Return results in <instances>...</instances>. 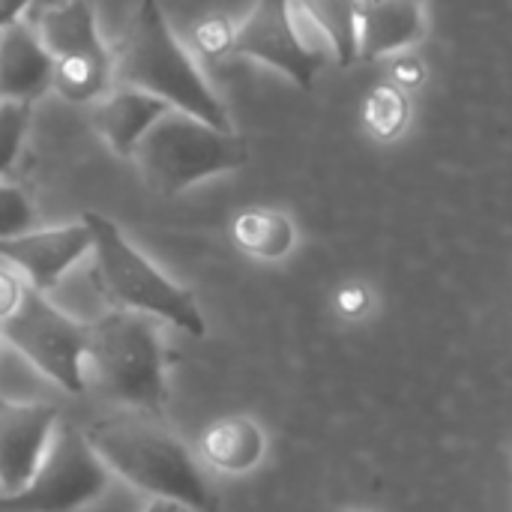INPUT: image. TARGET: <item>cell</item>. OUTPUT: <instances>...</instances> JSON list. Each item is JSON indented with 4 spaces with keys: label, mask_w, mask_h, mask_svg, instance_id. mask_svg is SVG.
<instances>
[{
    "label": "cell",
    "mask_w": 512,
    "mask_h": 512,
    "mask_svg": "<svg viewBox=\"0 0 512 512\" xmlns=\"http://www.w3.org/2000/svg\"><path fill=\"white\" fill-rule=\"evenodd\" d=\"M87 444L123 483L183 504L189 512H219V498L198 468L192 450L165 426V417L144 411H114L84 429Z\"/></svg>",
    "instance_id": "obj_1"
},
{
    "label": "cell",
    "mask_w": 512,
    "mask_h": 512,
    "mask_svg": "<svg viewBox=\"0 0 512 512\" xmlns=\"http://www.w3.org/2000/svg\"><path fill=\"white\" fill-rule=\"evenodd\" d=\"M114 84L144 90L162 99L171 111H183L216 129H234L225 102L213 93L186 45L174 36L159 0H141L114 57Z\"/></svg>",
    "instance_id": "obj_2"
},
{
    "label": "cell",
    "mask_w": 512,
    "mask_h": 512,
    "mask_svg": "<svg viewBox=\"0 0 512 512\" xmlns=\"http://www.w3.org/2000/svg\"><path fill=\"white\" fill-rule=\"evenodd\" d=\"M84 363L93 369V384L111 402L165 417L168 405V354L159 321L129 309H111L87 324Z\"/></svg>",
    "instance_id": "obj_3"
},
{
    "label": "cell",
    "mask_w": 512,
    "mask_h": 512,
    "mask_svg": "<svg viewBox=\"0 0 512 512\" xmlns=\"http://www.w3.org/2000/svg\"><path fill=\"white\" fill-rule=\"evenodd\" d=\"M81 219L93 237L90 252L96 258L99 288L114 303V309L150 315L192 339L207 333V321L195 294L168 279L141 249H135L117 222L102 213H84Z\"/></svg>",
    "instance_id": "obj_4"
},
{
    "label": "cell",
    "mask_w": 512,
    "mask_h": 512,
    "mask_svg": "<svg viewBox=\"0 0 512 512\" xmlns=\"http://www.w3.org/2000/svg\"><path fill=\"white\" fill-rule=\"evenodd\" d=\"M132 159L156 195L177 198L201 180L240 171L249 162V144L237 129L225 132L183 111H168L141 138Z\"/></svg>",
    "instance_id": "obj_5"
},
{
    "label": "cell",
    "mask_w": 512,
    "mask_h": 512,
    "mask_svg": "<svg viewBox=\"0 0 512 512\" xmlns=\"http://www.w3.org/2000/svg\"><path fill=\"white\" fill-rule=\"evenodd\" d=\"M111 486V471L93 453L84 429L57 423L51 444L15 495H0V512H81L96 504Z\"/></svg>",
    "instance_id": "obj_6"
},
{
    "label": "cell",
    "mask_w": 512,
    "mask_h": 512,
    "mask_svg": "<svg viewBox=\"0 0 512 512\" xmlns=\"http://www.w3.org/2000/svg\"><path fill=\"white\" fill-rule=\"evenodd\" d=\"M0 336L60 390L72 396H81L87 390V324L57 309L48 294L27 288L18 309L6 321H0Z\"/></svg>",
    "instance_id": "obj_7"
},
{
    "label": "cell",
    "mask_w": 512,
    "mask_h": 512,
    "mask_svg": "<svg viewBox=\"0 0 512 512\" xmlns=\"http://www.w3.org/2000/svg\"><path fill=\"white\" fill-rule=\"evenodd\" d=\"M291 3L294 0H255L252 12L237 24L234 54L282 72L300 90H312L324 57L297 33Z\"/></svg>",
    "instance_id": "obj_8"
},
{
    "label": "cell",
    "mask_w": 512,
    "mask_h": 512,
    "mask_svg": "<svg viewBox=\"0 0 512 512\" xmlns=\"http://www.w3.org/2000/svg\"><path fill=\"white\" fill-rule=\"evenodd\" d=\"M90 249L93 237L81 219L57 228H30L18 237L0 240V261L12 267L27 282V288L48 294Z\"/></svg>",
    "instance_id": "obj_9"
},
{
    "label": "cell",
    "mask_w": 512,
    "mask_h": 512,
    "mask_svg": "<svg viewBox=\"0 0 512 512\" xmlns=\"http://www.w3.org/2000/svg\"><path fill=\"white\" fill-rule=\"evenodd\" d=\"M57 423L60 411L54 405L0 396V495H15L30 483Z\"/></svg>",
    "instance_id": "obj_10"
},
{
    "label": "cell",
    "mask_w": 512,
    "mask_h": 512,
    "mask_svg": "<svg viewBox=\"0 0 512 512\" xmlns=\"http://www.w3.org/2000/svg\"><path fill=\"white\" fill-rule=\"evenodd\" d=\"M54 57L42 45L33 21L0 30V102L30 105L51 90Z\"/></svg>",
    "instance_id": "obj_11"
},
{
    "label": "cell",
    "mask_w": 512,
    "mask_h": 512,
    "mask_svg": "<svg viewBox=\"0 0 512 512\" xmlns=\"http://www.w3.org/2000/svg\"><path fill=\"white\" fill-rule=\"evenodd\" d=\"M171 108L135 87L114 84L102 99L93 102V129L111 147L114 156L132 159L141 138L168 114Z\"/></svg>",
    "instance_id": "obj_12"
},
{
    "label": "cell",
    "mask_w": 512,
    "mask_h": 512,
    "mask_svg": "<svg viewBox=\"0 0 512 512\" xmlns=\"http://www.w3.org/2000/svg\"><path fill=\"white\" fill-rule=\"evenodd\" d=\"M426 33L423 0H357L360 60L396 54Z\"/></svg>",
    "instance_id": "obj_13"
},
{
    "label": "cell",
    "mask_w": 512,
    "mask_h": 512,
    "mask_svg": "<svg viewBox=\"0 0 512 512\" xmlns=\"http://www.w3.org/2000/svg\"><path fill=\"white\" fill-rule=\"evenodd\" d=\"M201 459L225 477H243L255 471L267 453V435L264 429L243 414L222 417L210 423L198 438Z\"/></svg>",
    "instance_id": "obj_14"
},
{
    "label": "cell",
    "mask_w": 512,
    "mask_h": 512,
    "mask_svg": "<svg viewBox=\"0 0 512 512\" xmlns=\"http://www.w3.org/2000/svg\"><path fill=\"white\" fill-rule=\"evenodd\" d=\"M33 27L51 57L108 51L96 24V12L87 0H60L54 6H45L36 12Z\"/></svg>",
    "instance_id": "obj_15"
},
{
    "label": "cell",
    "mask_w": 512,
    "mask_h": 512,
    "mask_svg": "<svg viewBox=\"0 0 512 512\" xmlns=\"http://www.w3.org/2000/svg\"><path fill=\"white\" fill-rule=\"evenodd\" d=\"M234 243L258 261H282L297 246V228L288 213L270 207L243 210L231 225Z\"/></svg>",
    "instance_id": "obj_16"
},
{
    "label": "cell",
    "mask_w": 512,
    "mask_h": 512,
    "mask_svg": "<svg viewBox=\"0 0 512 512\" xmlns=\"http://www.w3.org/2000/svg\"><path fill=\"white\" fill-rule=\"evenodd\" d=\"M114 87V54H66L54 57L51 90L72 105L102 99Z\"/></svg>",
    "instance_id": "obj_17"
},
{
    "label": "cell",
    "mask_w": 512,
    "mask_h": 512,
    "mask_svg": "<svg viewBox=\"0 0 512 512\" xmlns=\"http://www.w3.org/2000/svg\"><path fill=\"white\" fill-rule=\"evenodd\" d=\"M303 12L315 27L327 36L336 63L342 69L354 66L360 60V42H357V0H300Z\"/></svg>",
    "instance_id": "obj_18"
},
{
    "label": "cell",
    "mask_w": 512,
    "mask_h": 512,
    "mask_svg": "<svg viewBox=\"0 0 512 512\" xmlns=\"http://www.w3.org/2000/svg\"><path fill=\"white\" fill-rule=\"evenodd\" d=\"M363 120L366 129L378 138V141H396L411 120V99L408 90L396 87L393 81L378 84L375 90H369L366 96V108H363Z\"/></svg>",
    "instance_id": "obj_19"
},
{
    "label": "cell",
    "mask_w": 512,
    "mask_h": 512,
    "mask_svg": "<svg viewBox=\"0 0 512 512\" xmlns=\"http://www.w3.org/2000/svg\"><path fill=\"white\" fill-rule=\"evenodd\" d=\"M30 126V105L0 102V177L15 165Z\"/></svg>",
    "instance_id": "obj_20"
},
{
    "label": "cell",
    "mask_w": 512,
    "mask_h": 512,
    "mask_svg": "<svg viewBox=\"0 0 512 512\" xmlns=\"http://www.w3.org/2000/svg\"><path fill=\"white\" fill-rule=\"evenodd\" d=\"M234 33H237V27L225 15H207L198 21V27L192 33L195 51H201L207 60H219L234 51Z\"/></svg>",
    "instance_id": "obj_21"
},
{
    "label": "cell",
    "mask_w": 512,
    "mask_h": 512,
    "mask_svg": "<svg viewBox=\"0 0 512 512\" xmlns=\"http://www.w3.org/2000/svg\"><path fill=\"white\" fill-rule=\"evenodd\" d=\"M33 225V204L30 198L9 183H0V240L18 237Z\"/></svg>",
    "instance_id": "obj_22"
},
{
    "label": "cell",
    "mask_w": 512,
    "mask_h": 512,
    "mask_svg": "<svg viewBox=\"0 0 512 512\" xmlns=\"http://www.w3.org/2000/svg\"><path fill=\"white\" fill-rule=\"evenodd\" d=\"M24 291H27L24 279H21L15 270L0 267V321H6V318L18 309Z\"/></svg>",
    "instance_id": "obj_23"
},
{
    "label": "cell",
    "mask_w": 512,
    "mask_h": 512,
    "mask_svg": "<svg viewBox=\"0 0 512 512\" xmlns=\"http://www.w3.org/2000/svg\"><path fill=\"white\" fill-rule=\"evenodd\" d=\"M426 81V66L420 60H396L393 66V84L402 90H417Z\"/></svg>",
    "instance_id": "obj_24"
},
{
    "label": "cell",
    "mask_w": 512,
    "mask_h": 512,
    "mask_svg": "<svg viewBox=\"0 0 512 512\" xmlns=\"http://www.w3.org/2000/svg\"><path fill=\"white\" fill-rule=\"evenodd\" d=\"M336 303H339L342 315L357 318V315H363V312L369 309V291H366L363 285H348V288L339 291Z\"/></svg>",
    "instance_id": "obj_25"
},
{
    "label": "cell",
    "mask_w": 512,
    "mask_h": 512,
    "mask_svg": "<svg viewBox=\"0 0 512 512\" xmlns=\"http://www.w3.org/2000/svg\"><path fill=\"white\" fill-rule=\"evenodd\" d=\"M33 9V0H0V30L18 24Z\"/></svg>",
    "instance_id": "obj_26"
},
{
    "label": "cell",
    "mask_w": 512,
    "mask_h": 512,
    "mask_svg": "<svg viewBox=\"0 0 512 512\" xmlns=\"http://www.w3.org/2000/svg\"><path fill=\"white\" fill-rule=\"evenodd\" d=\"M144 512H189L183 504H174V501H165V498H153Z\"/></svg>",
    "instance_id": "obj_27"
},
{
    "label": "cell",
    "mask_w": 512,
    "mask_h": 512,
    "mask_svg": "<svg viewBox=\"0 0 512 512\" xmlns=\"http://www.w3.org/2000/svg\"><path fill=\"white\" fill-rule=\"evenodd\" d=\"M54 3H60V0H33V6H39V9H45V6H54Z\"/></svg>",
    "instance_id": "obj_28"
},
{
    "label": "cell",
    "mask_w": 512,
    "mask_h": 512,
    "mask_svg": "<svg viewBox=\"0 0 512 512\" xmlns=\"http://www.w3.org/2000/svg\"><path fill=\"white\" fill-rule=\"evenodd\" d=\"M348 512H372V510H348Z\"/></svg>",
    "instance_id": "obj_29"
}]
</instances>
